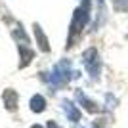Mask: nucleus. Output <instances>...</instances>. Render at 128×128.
I'll use <instances>...</instances> for the list:
<instances>
[{
	"label": "nucleus",
	"instance_id": "obj_7",
	"mask_svg": "<svg viewBox=\"0 0 128 128\" xmlns=\"http://www.w3.org/2000/svg\"><path fill=\"white\" fill-rule=\"evenodd\" d=\"M2 100H4V105L8 111H16L17 109V92L16 90H6L4 94H2Z\"/></svg>",
	"mask_w": 128,
	"mask_h": 128
},
{
	"label": "nucleus",
	"instance_id": "obj_12",
	"mask_svg": "<svg viewBox=\"0 0 128 128\" xmlns=\"http://www.w3.org/2000/svg\"><path fill=\"white\" fill-rule=\"evenodd\" d=\"M31 128H42V126H40V124H32Z\"/></svg>",
	"mask_w": 128,
	"mask_h": 128
},
{
	"label": "nucleus",
	"instance_id": "obj_10",
	"mask_svg": "<svg viewBox=\"0 0 128 128\" xmlns=\"http://www.w3.org/2000/svg\"><path fill=\"white\" fill-rule=\"evenodd\" d=\"M113 6L117 12H128V0H113Z\"/></svg>",
	"mask_w": 128,
	"mask_h": 128
},
{
	"label": "nucleus",
	"instance_id": "obj_6",
	"mask_svg": "<svg viewBox=\"0 0 128 128\" xmlns=\"http://www.w3.org/2000/svg\"><path fill=\"white\" fill-rule=\"evenodd\" d=\"M12 36H14V40L17 42V48L31 46V42H29V36L25 34V29H23L21 25H16V29L12 31Z\"/></svg>",
	"mask_w": 128,
	"mask_h": 128
},
{
	"label": "nucleus",
	"instance_id": "obj_8",
	"mask_svg": "<svg viewBox=\"0 0 128 128\" xmlns=\"http://www.w3.org/2000/svg\"><path fill=\"white\" fill-rule=\"evenodd\" d=\"M34 36H36V42H38L40 52H50L48 38H46V34H44V31H42V27H40V25H34Z\"/></svg>",
	"mask_w": 128,
	"mask_h": 128
},
{
	"label": "nucleus",
	"instance_id": "obj_2",
	"mask_svg": "<svg viewBox=\"0 0 128 128\" xmlns=\"http://www.w3.org/2000/svg\"><path fill=\"white\" fill-rule=\"evenodd\" d=\"M88 21H90V0H82V4L78 6L75 10V14H73V19H71V27H69V42H67V46H73L76 40V36H78L80 32L86 29V25H88Z\"/></svg>",
	"mask_w": 128,
	"mask_h": 128
},
{
	"label": "nucleus",
	"instance_id": "obj_4",
	"mask_svg": "<svg viewBox=\"0 0 128 128\" xmlns=\"http://www.w3.org/2000/svg\"><path fill=\"white\" fill-rule=\"evenodd\" d=\"M61 107H63V111H65V117L69 118V120H73V122H78L80 120V111L76 109V105L73 102H69V100H63L61 102Z\"/></svg>",
	"mask_w": 128,
	"mask_h": 128
},
{
	"label": "nucleus",
	"instance_id": "obj_1",
	"mask_svg": "<svg viewBox=\"0 0 128 128\" xmlns=\"http://www.w3.org/2000/svg\"><path fill=\"white\" fill-rule=\"evenodd\" d=\"M42 75H44L42 78L48 82V86H50V88H54V90L65 86L71 78H78V73H76V71H71V63L67 61V59L58 61L50 73H42Z\"/></svg>",
	"mask_w": 128,
	"mask_h": 128
},
{
	"label": "nucleus",
	"instance_id": "obj_9",
	"mask_svg": "<svg viewBox=\"0 0 128 128\" xmlns=\"http://www.w3.org/2000/svg\"><path fill=\"white\" fill-rule=\"evenodd\" d=\"M29 105H31V111L32 113H42L44 109H46V98L40 96V94H34V96L31 98Z\"/></svg>",
	"mask_w": 128,
	"mask_h": 128
},
{
	"label": "nucleus",
	"instance_id": "obj_5",
	"mask_svg": "<svg viewBox=\"0 0 128 128\" xmlns=\"http://www.w3.org/2000/svg\"><path fill=\"white\" fill-rule=\"evenodd\" d=\"M75 98H76V102H78L80 105L84 107V109H86L88 113H98V111H100V107H98V103H96V102H92L90 98H86V96H84V92L76 90Z\"/></svg>",
	"mask_w": 128,
	"mask_h": 128
},
{
	"label": "nucleus",
	"instance_id": "obj_13",
	"mask_svg": "<svg viewBox=\"0 0 128 128\" xmlns=\"http://www.w3.org/2000/svg\"><path fill=\"white\" fill-rule=\"evenodd\" d=\"M100 4H103V0H100Z\"/></svg>",
	"mask_w": 128,
	"mask_h": 128
},
{
	"label": "nucleus",
	"instance_id": "obj_3",
	"mask_svg": "<svg viewBox=\"0 0 128 128\" xmlns=\"http://www.w3.org/2000/svg\"><path fill=\"white\" fill-rule=\"evenodd\" d=\"M82 63H84L86 71L90 73L92 78H98L100 73H102V59L98 56V50L96 48H88L82 56Z\"/></svg>",
	"mask_w": 128,
	"mask_h": 128
},
{
	"label": "nucleus",
	"instance_id": "obj_14",
	"mask_svg": "<svg viewBox=\"0 0 128 128\" xmlns=\"http://www.w3.org/2000/svg\"><path fill=\"white\" fill-rule=\"evenodd\" d=\"M75 128H82V126H75Z\"/></svg>",
	"mask_w": 128,
	"mask_h": 128
},
{
	"label": "nucleus",
	"instance_id": "obj_11",
	"mask_svg": "<svg viewBox=\"0 0 128 128\" xmlns=\"http://www.w3.org/2000/svg\"><path fill=\"white\" fill-rule=\"evenodd\" d=\"M48 128H61V126H59L56 120H50V122H48Z\"/></svg>",
	"mask_w": 128,
	"mask_h": 128
}]
</instances>
